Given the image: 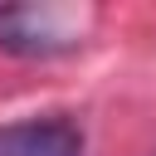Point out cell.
Returning a JSON list of instances; mask_svg holds the SVG:
<instances>
[{
	"instance_id": "cell-1",
	"label": "cell",
	"mask_w": 156,
	"mask_h": 156,
	"mask_svg": "<svg viewBox=\"0 0 156 156\" xmlns=\"http://www.w3.org/2000/svg\"><path fill=\"white\" fill-rule=\"evenodd\" d=\"M93 15L73 5H0V54L15 58H54L83 44V24Z\"/></svg>"
},
{
	"instance_id": "cell-2",
	"label": "cell",
	"mask_w": 156,
	"mask_h": 156,
	"mask_svg": "<svg viewBox=\"0 0 156 156\" xmlns=\"http://www.w3.org/2000/svg\"><path fill=\"white\" fill-rule=\"evenodd\" d=\"M0 156H83V132L68 117H29L0 127Z\"/></svg>"
}]
</instances>
